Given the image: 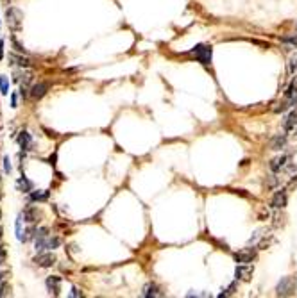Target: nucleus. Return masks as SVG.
<instances>
[{
    "label": "nucleus",
    "mask_w": 297,
    "mask_h": 298,
    "mask_svg": "<svg viewBox=\"0 0 297 298\" xmlns=\"http://www.w3.org/2000/svg\"><path fill=\"white\" fill-rule=\"evenodd\" d=\"M22 218H23V216L20 215L18 220H16V237H18V241H27L25 232L22 230Z\"/></svg>",
    "instance_id": "6ab92c4d"
},
{
    "label": "nucleus",
    "mask_w": 297,
    "mask_h": 298,
    "mask_svg": "<svg viewBox=\"0 0 297 298\" xmlns=\"http://www.w3.org/2000/svg\"><path fill=\"white\" fill-rule=\"evenodd\" d=\"M4 257H6V252H4V248L0 247V264L4 262Z\"/></svg>",
    "instance_id": "2f4dec72"
},
{
    "label": "nucleus",
    "mask_w": 297,
    "mask_h": 298,
    "mask_svg": "<svg viewBox=\"0 0 297 298\" xmlns=\"http://www.w3.org/2000/svg\"><path fill=\"white\" fill-rule=\"evenodd\" d=\"M192 55H194L201 65L209 66L211 65V59H213L211 45H197V47L192 48Z\"/></svg>",
    "instance_id": "f257e3e1"
},
{
    "label": "nucleus",
    "mask_w": 297,
    "mask_h": 298,
    "mask_svg": "<svg viewBox=\"0 0 297 298\" xmlns=\"http://www.w3.org/2000/svg\"><path fill=\"white\" fill-rule=\"evenodd\" d=\"M70 296H81V291H79L77 287H72V293H70Z\"/></svg>",
    "instance_id": "c756f323"
},
{
    "label": "nucleus",
    "mask_w": 297,
    "mask_h": 298,
    "mask_svg": "<svg viewBox=\"0 0 297 298\" xmlns=\"http://www.w3.org/2000/svg\"><path fill=\"white\" fill-rule=\"evenodd\" d=\"M13 43H15L16 50H18V52H20V54H25V48H23V47H22V45H20V43H18V41H16V40H15V38H13Z\"/></svg>",
    "instance_id": "cd10ccee"
},
{
    "label": "nucleus",
    "mask_w": 297,
    "mask_h": 298,
    "mask_svg": "<svg viewBox=\"0 0 297 298\" xmlns=\"http://www.w3.org/2000/svg\"><path fill=\"white\" fill-rule=\"evenodd\" d=\"M0 216H2V213H0Z\"/></svg>",
    "instance_id": "f704fd0d"
},
{
    "label": "nucleus",
    "mask_w": 297,
    "mask_h": 298,
    "mask_svg": "<svg viewBox=\"0 0 297 298\" xmlns=\"http://www.w3.org/2000/svg\"><path fill=\"white\" fill-rule=\"evenodd\" d=\"M283 41H285V43H290V45H295L297 47V34L295 36H292V38H285Z\"/></svg>",
    "instance_id": "bb28decb"
},
{
    "label": "nucleus",
    "mask_w": 297,
    "mask_h": 298,
    "mask_svg": "<svg viewBox=\"0 0 297 298\" xmlns=\"http://www.w3.org/2000/svg\"><path fill=\"white\" fill-rule=\"evenodd\" d=\"M143 296L145 298H158V296H163V293L159 291V287H158V284H154V282H149L145 287H143Z\"/></svg>",
    "instance_id": "6e6552de"
},
{
    "label": "nucleus",
    "mask_w": 297,
    "mask_h": 298,
    "mask_svg": "<svg viewBox=\"0 0 297 298\" xmlns=\"http://www.w3.org/2000/svg\"><path fill=\"white\" fill-rule=\"evenodd\" d=\"M4 170H6V173H9V171H11V161H9L8 156L4 157Z\"/></svg>",
    "instance_id": "393cba45"
},
{
    "label": "nucleus",
    "mask_w": 297,
    "mask_h": 298,
    "mask_svg": "<svg viewBox=\"0 0 297 298\" xmlns=\"http://www.w3.org/2000/svg\"><path fill=\"white\" fill-rule=\"evenodd\" d=\"M22 216L27 223H34V222H38V218H40V211H38L36 207H33V205H27V207L23 209Z\"/></svg>",
    "instance_id": "1a4fd4ad"
},
{
    "label": "nucleus",
    "mask_w": 297,
    "mask_h": 298,
    "mask_svg": "<svg viewBox=\"0 0 297 298\" xmlns=\"http://www.w3.org/2000/svg\"><path fill=\"white\" fill-rule=\"evenodd\" d=\"M48 91V82H38L31 87V97L33 98H41Z\"/></svg>",
    "instance_id": "f8f14e48"
},
{
    "label": "nucleus",
    "mask_w": 297,
    "mask_h": 298,
    "mask_svg": "<svg viewBox=\"0 0 297 298\" xmlns=\"http://www.w3.org/2000/svg\"><path fill=\"white\" fill-rule=\"evenodd\" d=\"M285 143H286V139H285V136H276L274 138V141H272V150H281L283 146H285Z\"/></svg>",
    "instance_id": "412c9836"
},
{
    "label": "nucleus",
    "mask_w": 297,
    "mask_h": 298,
    "mask_svg": "<svg viewBox=\"0 0 297 298\" xmlns=\"http://www.w3.org/2000/svg\"><path fill=\"white\" fill-rule=\"evenodd\" d=\"M59 245H61V240H59V237L48 236L47 237V243H45V250H54V248H58Z\"/></svg>",
    "instance_id": "aec40b11"
},
{
    "label": "nucleus",
    "mask_w": 297,
    "mask_h": 298,
    "mask_svg": "<svg viewBox=\"0 0 297 298\" xmlns=\"http://www.w3.org/2000/svg\"><path fill=\"white\" fill-rule=\"evenodd\" d=\"M290 156H279V157H276V159H272L271 161V170L274 171V173H279V171H285L286 168L290 166Z\"/></svg>",
    "instance_id": "39448f33"
},
{
    "label": "nucleus",
    "mask_w": 297,
    "mask_h": 298,
    "mask_svg": "<svg viewBox=\"0 0 297 298\" xmlns=\"http://www.w3.org/2000/svg\"><path fill=\"white\" fill-rule=\"evenodd\" d=\"M292 106H297V95L293 97V100H292Z\"/></svg>",
    "instance_id": "72a5a7b5"
},
{
    "label": "nucleus",
    "mask_w": 297,
    "mask_h": 298,
    "mask_svg": "<svg viewBox=\"0 0 297 298\" xmlns=\"http://www.w3.org/2000/svg\"><path fill=\"white\" fill-rule=\"evenodd\" d=\"M9 293H11V287H9V284L6 282V280H4V282H0V298L8 296Z\"/></svg>",
    "instance_id": "5701e85b"
},
{
    "label": "nucleus",
    "mask_w": 297,
    "mask_h": 298,
    "mask_svg": "<svg viewBox=\"0 0 297 298\" xmlns=\"http://www.w3.org/2000/svg\"><path fill=\"white\" fill-rule=\"evenodd\" d=\"M285 205H286V191H285V189H281V191L276 193L274 198H272V207L283 209Z\"/></svg>",
    "instance_id": "ddd939ff"
},
{
    "label": "nucleus",
    "mask_w": 297,
    "mask_h": 298,
    "mask_svg": "<svg viewBox=\"0 0 297 298\" xmlns=\"http://www.w3.org/2000/svg\"><path fill=\"white\" fill-rule=\"evenodd\" d=\"M283 127H285V131H293V129L297 127V109H293L292 113H290L288 116L285 118V122H283Z\"/></svg>",
    "instance_id": "4468645a"
},
{
    "label": "nucleus",
    "mask_w": 297,
    "mask_h": 298,
    "mask_svg": "<svg viewBox=\"0 0 297 298\" xmlns=\"http://www.w3.org/2000/svg\"><path fill=\"white\" fill-rule=\"evenodd\" d=\"M18 188L22 189L23 193H31V191H34V184H33V181H29V178H27L25 175H22V177H20V181H18Z\"/></svg>",
    "instance_id": "2eb2a0df"
},
{
    "label": "nucleus",
    "mask_w": 297,
    "mask_h": 298,
    "mask_svg": "<svg viewBox=\"0 0 297 298\" xmlns=\"http://www.w3.org/2000/svg\"><path fill=\"white\" fill-rule=\"evenodd\" d=\"M236 287V284H231V286L226 289V293H220V296H229V294H233V289Z\"/></svg>",
    "instance_id": "a878e982"
},
{
    "label": "nucleus",
    "mask_w": 297,
    "mask_h": 298,
    "mask_svg": "<svg viewBox=\"0 0 297 298\" xmlns=\"http://www.w3.org/2000/svg\"><path fill=\"white\" fill-rule=\"evenodd\" d=\"M47 289L50 291V293H54V296H58L59 289H61V277H48Z\"/></svg>",
    "instance_id": "9b49d317"
},
{
    "label": "nucleus",
    "mask_w": 297,
    "mask_h": 298,
    "mask_svg": "<svg viewBox=\"0 0 297 298\" xmlns=\"http://www.w3.org/2000/svg\"><path fill=\"white\" fill-rule=\"evenodd\" d=\"M34 262H36L38 266H41V268H50V266L56 264V255L52 254H40L34 257Z\"/></svg>",
    "instance_id": "423d86ee"
},
{
    "label": "nucleus",
    "mask_w": 297,
    "mask_h": 298,
    "mask_svg": "<svg viewBox=\"0 0 297 298\" xmlns=\"http://www.w3.org/2000/svg\"><path fill=\"white\" fill-rule=\"evenodd\" d=\"M295 287H297V284L293 277H283V279L279 280L276 291H278L279 296H292V294L295 293Z\"/></svg>",
    "instance_id": "f03ea898"
},
{
    "label": "nucleus",
    "mask_w": 297,
    "mask_h": 298,
    "mask_svg": "<svg viewBox=\"0 0 297 298\" xmlns=\"http://www.w3.org/2000/svg\"><path fill=\"white\" fill-rule=\"evenodd\" d=\"M6 18H8V25L9 29L18 31L22 27V20H23V13L18 8H9L6 13Z\"/></svg>",
    "instance_id": "7ed1b4c3"
},
{
    "label": "nucleus",
    "mask_w": 297,
    "mask_h": 298,
    "mask_svg": "<svg viewBox=\"0 0 297 298\" xmlns=\"http://www.w3.org/2000/svg\"><path fill=\"white\" fill-rule=\"evenodd\" d=\"M0 59H4V40H0Z\"/></svg>",
    "instance_id": "7c9ffc66"
},
{
    "label": "nucleus",
    "mask_w": 297,
    "mask_h": 298,
    "mask_svg": "<svg viewBox=\"0 0 297 298\" xmlns=\"http://www.w3.org/2000/svg\"><path fill=\"white\" fill-rule=\"evenodd\" d=\"M0 93L9 95V80L4 75H0Z\"/></svg>",
    "instance_id": "4be33fe9"
},
{
    "label": "nucleus",
    "mask_w": 297,
    "mask_h": 298,
    "mask_svg": "<svg viewBox=\"0 0 297 298\" xmlns=\"http://www.w3.org/2000/svg\"><path fill=\"white\" fill-rule=\"evenodd\" d=\"M256 248H244V250L236 252L235 254V261L238 262V264H249V262H253L254 259H256Z\"/></svg>",
    "instance_id": "20e7f679"
},
{
    "label": "nucleus",
    "mask_w": 297,
    "mask_h": 298,
    "mask_svg": "<svg viewBox=\"0 0 297 298\" xmlns=\"http://www.w3.org/2000/svg\"><path fill=\"white\" fill-rule=\"evenodd\" d=\"M11 107H18V97H16V93L11 95Z\"/></svg>",
    "instance_id": "c85d7f7f"
},
{
    "label": "nucleus",
    "mask_w": 297,
    "mask_h": 298,
    "mask_svg": "<svg viewBox=\"0 0 297 298\" xmlns=\"http://www.w3.org/2000/svg\"><path fill=\"white\" fill-rule=\"evenodd\" d=\"M6 277H8V273H6V272H2V273H0V282H4V280H6Z\"/></svg>",
    "instance_id": "473e14b6"
},
{
    "label": "nucleus",
    "mask_w": 297,
    "mask_h": 298,
    "mask_svg": "<svg viewBox=\"0 0 297 298\" xmlns=\"http://www.w3.org/2000/svg\"><path fill=\"white\" fill-rule=\"evenodd\" d=\"M29 198L31 200H34V202H43V200H47L48 198V191L47 189H45V191H33Z\"/></svg>",
    "instance_id": "f3484780"
},
{
    "label": "nucleus",
    "mask_w": 297,
    "mask_h": 298,
    "mask_svg": "<svg viewBox=\"0 0 297 298\" xmlns=\"http://www.w3.org/2000/svg\"><path fill=\"white\" fill-rule=\"evenodd\" d=\"M288 72L292 73V75H297V57H292L288 63Z\"/></svg>",
    "instance_id": "b1692460"
},
{
    "label": "nucleus",
    "mask_w": 297,
    "mask_h": 298,
    "mask_svg": "<svg viewBox=\"0 0 297 298\" xmlns=\"http://www.w3.org/2000/svg\"><path fill=\"white\" fill-rule=\"evenodd\" d=\"M9 61H13L15 65H18V66H29L31 65V61L27 57H22V55H15V54L9 55Z\"/></svg>",
    "instance_id": "a211bd4d"
},
{
    "label": "nucleus",
    "mask_w": 297,
    "mask_h": 298,
    "mask_svg": "<svg viewBox=\"0 0 297 298\" xmlns=\"http://www.w3.org/2000/svg\"><path fill=\"white\" fill-rule=\"evenodd\" d=\"M253 272H254V268L251 264H238L235 270L236 280H249L251 277H253Z\"/></svg>",
    "instance_id": "0eeeda50"
},
{
    "label": "nucleus",
    "mask_w": 297,
    "mask_h": 298,
    "mask_svg": "<svg viewBox=\"0 0 297 298\" xmlns=\"http://www.w3.org/2000/svg\"><path fill=\"white\" fill-rule=\"evenodd\" d=\"M18 145H20V148H22L23 152L31 150V146H33V138H31V134L27 131H22L18 134Z\"/></svg>",
    "instance_id": "9d476101"
},
{
    "label": "nucleus",
    "mask_w": 297,
    "mask_h": 298,
    "mask_svg": "<svg viewBox=\"0 0 297 298\" xmlns=\"http://www.w3.org/2000/svg\"><path fill=\"white\" fill-rule=\"evenodd\" d=\"M297 95V77L295 79L290 82V86H288V90H286V100L290 102V106H292V100H293V97Z\"/></svg>",
    "instance_id": "dca6fc26"
}]
</instances>
